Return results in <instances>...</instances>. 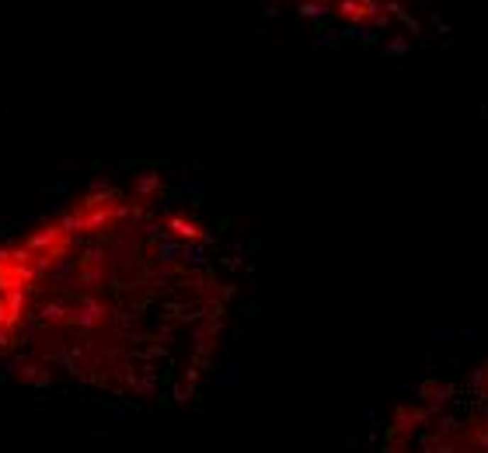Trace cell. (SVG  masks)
I'll return each mask as SVG.
<instances>
[{
	"mask_svg": "<svg viewBox=\"0 0 488 453\" xmlns=\"http://www.w3.org/2000/svg\"><path fill=\"white\" fill-rule=\"evenodd\" d=\"M360 453H488V356L429 367L380 398Z\"/></svg>",
	"mask_w": 488,
	"mask_h": 453,
	"instance_id": "2",
	"label": "cell"
},
{
	"mask_svg": "<svg viewBox=\"0 0 488 453\" xmlns=\"http://www.w3.org/2000/svg\"><path fill=\"white\" fill-rule=\"evenodd\" d=\"M234 258L157 174L81 189L0 241V373L87 408L199 401L234 325Z\"/></svg>",
	"mask_w": 488,
	"mask_h": 453,
	"instance_id": "1",
	"label": "cell"
}]
</instances>
